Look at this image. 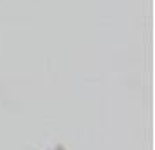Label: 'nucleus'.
Returning a JSON list of instances; mask_svg holds the SVG:
<instances>
[{
  "instance_id": "f257e3e1",
  "label": "nucleus",
  "mask_w": 155,
  "mask_h": 150,
  "mask_svg": "<svg viewBox=\"0 0 155 150\" xmlns=\"http://www.w3.org/2000/svg\"><path fill=\"white\" fill-rule=\"evenodd\" d=\"M59 150H63V148H59Z\"/></svg>"
}]
</instances>
